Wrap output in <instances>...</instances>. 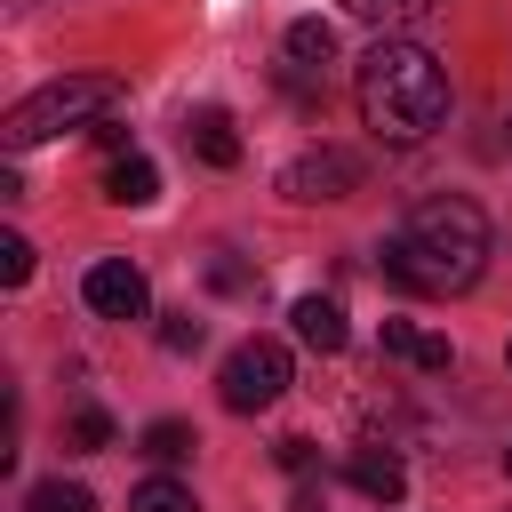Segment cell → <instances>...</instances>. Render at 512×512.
Listing matches in <instances>:
<instances>
[{
  "label": "cell",
  "mask_w": 512,
  "mask_h": 512,
  "mask_svg": "<svg viewBox=\"0 0 512 512\" xmlns=\"http://www.w3.org/2000/svg\"><path fill=\"white\" fill-rule=\"evenodd\" d=\"M272 456H280V472H296V480H304V472H312V440H280V448H272Z\"/></svg>",
  "instance_id": "7402d4cb"
},
{
  "label": "cell",
  "mask_w": 512,
  "mask_h": 512,
  "mask_svg": "<svg viewBox=\"0 0 512 512\" xmlns=\"http://www.w3.org/2000/svg\"><path fill=\"white\" fill-rule=\"evenodd\" d=\"M288 328H296V344H312V352H344V304L336 296H296L288 304Z\"/></svg>",
  "instance_id": "ba28073f"
},
{
  "label": "cell",
  "mask_w": 512,
  "mask_h": 512,
  "mask_svg": "<svg viewBox=\"0 0 512 512\" xmlns=\"http://www.w3.org/2000/svg\"><path fill=\"white\" fill-rule=\"evenodd\" d=\"M128 512H200V496L184 488V480H168V472H152L136 496H128Z\"/></svg>",
  "instance_id": "5bb4252c"
},
{
  "label": "cell",
  "mask_w": 512,
  "mask_h": 512,
  "mask_svg": "<svg viewBox=\"0 0 512 512\" xmlns=\"http://www.w3.org/2000/svg\"><path fill=\"white\" fill-rule=\"evenodd\" d=\"M80 296H88V312H96V320H144V312H152V280H144L128 256H104V264H88Z\"/></svg>",
  "instance_id": "8992f818"
},
{
  "label": "cell",
  "mask_w": 512,
  "mask_h": 512,
  "mask_svg": "<svg viewBox=\"0 0 512 512\" xmlns=\"http://www.w3.org/2000/svg\"><path fill=\"white\" fill-rule=\"evenodd\" d=\"M88 136H96V144H104V152H112V160H120V152H136V144H128V128H120V120H96V128H88Z\"/></svg>",
  "instance_id": "603a6c76"
},
{
  "label": "cell",
  "mask_w": 512,
  "mask_h": 512,
  "mask_svg": "<svg viewBox=\"0 0 512 512\" xmlns=\"http://www.w3.org/2000/svg\"><path fill=\"white\" fill-rule=\"evenodd\" d=\"M184 144H192L208 168H240V136H232V112H216V104H200V112L184 120Z\"/></svg>",
  "instance_id": "9c48e42d"
},
{
  "label": "cell",
  "mask_w": 512,
  "mask_h": 512,
  "mask_svg": "<svg viewBox=\"0 0 512 512\" xmlns=\"http://www.w3.org/2000/svg\"><path fill=\"white\" fill-rule=\"evenodd\" d=\"M160 344L168 352H200V320L192 312H160Z\"/></svg>",
  "instance_id": "ac0fdd59"
},
{
  "label": "cell",
  "mask_w": 512,
  "mask_h": 512,
  "mask_svg": "<svg viewBox=\"0 0 512 512\" xmlns=\"http://www.w3.org/2000/svg\"><path fill=\"white\" fill-rule=\"evenodd\" d=\"M0 280H8V288L32 280V240H24V232H0Z\"/></svg>",
  "instance_id": "e0dca14e"
},
{
  "label": "cell",
  "mask_w": 512,
  "mask_h": 512,
  "mask_svg": "<svg viewBox=\"0 0 512 512\" xmlns=\"http://www.w3.org/2000/svg\"><path fill=\"white\" fill-rule=\"evenodd\" d=\"M352 96H360V120L376 128V144H424L432 128H448V72L432 48H416L400 32H376V48L352 72Z\"/></svg>",
  "instance_id": "7a4b0ae2"
},
{
  "label": "cell",
  "mask_w": 512,
  "mask_h": 512,
  "mask_svg": "<svg viewBox=\"0 0 512 512\" xmlns=\"http://www.w3.org/2000/svg\"><path fill=\"white\" fill-rule=\"evenodd\" d=\"M192 448H200V440H192V424H184V416H160V424H144V456H152V464H184Z\"/></svg>",
  "instance_id": "4fadbf2b"
},
{
  "label": "cell",
  "mask_w": 512,
  "mask_h": 512,
  "mask_svg": "<svg viewBox=\"0 0 512 512\" xmlns=\"http://www.w3.org/2000/svg\"><path fill=\"white\" fill-rule=\"evenodd\" d=\"M344 472H352V488H360L368 504H384V512L408 496V464H400L392 448H352V464H344Z\"/></svg>",
  "instance_id": "52a82bcc"
},
{
  "label": "cell",
  "mask_w": 512,
  "mask_h": 512,
  "mask_svg": "<svg viewBox=\"0 0 512 512\" xmlns=\"http://www.w3.org/2000/svg\"><path fill=\"white\" fill-rule=\"evenodd\" d=\"M104 200H112V208H152V200H160V168H152L144 152H120L112 176H104Z\"/></svg>",
  "instance_id": "30bf717a"
},
{
  "label": "cell",
  "mask_w": 512,
  "mask_h": 512,
  "mask_svg": "<svg viewBox=\"0 0 512 512\" xmlns=\"http://www.w3.org/2000/svg\"><path fill=\"white\" fill-rule=\"evenodd\" d=\"M280 192L288 200H352L360 192V160L344 152V144H312V152H296L288 168H280Z\"/></svg>",
  "instance_id": "5b68a950"
},
{
  "label": "cell",
  "mask_w": 512,
  "mask_h": 512,
  "mask_svg": "<svg viewBox=\"0 0 512 512\" xmlns=\"http://www.w3.org/2000/svg\"><path fill=\"white\" fill-rule=\"evenodd\" d=\"M416 368H424V376H448V368H456V344H448V336H416Z\"/></svg>",
  "instance_id": "d6986e66"
},
{
  "label": "cell",
  "mask_w": 512,
  "mask_h": 512,
  "mask_svg": "<svg viewBox=\"0 0 512 512\" xmlns=\"http://www.w3.org/2000/svg\"><path fill=\"white\" fill-rule=\"evenodd\" d=\"M288 512H320V488H296V496H288Z\"/></svg>",
  "instance_id": "cb8c5ba5"
},
{
  "label": "cell",
  "mask_w": 512,
  "mask_h": 512,
  "mask_svg": "<svg viewBox=\"0 0 512 512\" xmlns=\"http://www.w3.org/2000/svg\"><path fill=\"white\" fill-rule=\"evenodd\" d=\"M280 392H288V344H280V336H248V344L224 352L216 400H224L232 416H264Z\"/></svg>",
  "instance_id": "277c9868"
},
{
  "label": "cell",
  "mask_w": 512,
  "mask_h": 512,
  "mask_svg": "<svg viewBox=\"0 0 512 512\" xmlns=\"http://www.w3.org/2000/svg\"><path fill=\"white\" fill-rule=\"evenodd\" d=\"M328 56H336V24H328V16H296V24H288V64H296V72H320Z\"/></svg>",
  "instance_id": "8fae6325"
},
{
  "label": "cell",
  "mask_w": 512,
  "mask_h": 512,
  "mask_svg": "<svg viewBox=\"0 0 512 512\" xmlns=\"http://www.w3.org/2000/svg\"><path fill=\"white\" fill-rule=\"evenodd\" d=\"M504 472H512V448H504Z\"/></svg>",
  "instance_id": "d4e9b609"
},
{
  "label": "cell",
  "mask_w": 512,
  "mask_h": 512,
  "mask_svg": "<svg viewBox=\"0 0 512 512\" xmlns=\"http://www.w3.org/2000/svg\"><path fill=\"white\" fill-rule=\"evenodd\" d=\"M488 216L464 200V192H440L424 200L376 256H384V280L400 296H464L480 272H488Z\"/></svg>",
  "instance_id": "6da1fadb"
},
{
  "label": "cell",
  "mask_w": 512,
  "mask_h": 512,
  "mask_svg": "<svg viewBox=\"0 0 512 512\" xmlns=\"http://www.w3.org/2000/svg\"><path fill=\"white\" fill-rule=\"evenodd\" d=\"M120 80L112 72H72V80H48V88H32L24 104H8V120H0V144L8 152H32V144H48V136H64V128H96V120H112L120 112Z\"/></svg>",
  "instance_id": "3957f363"
},
{
  "label": "cell",
  "mask_w": 512,
  "mask_h": 512,
  "mask_svg": "<svg viewBox=\"0 0 512 512\" xmlns=\"http://www.w3.org/2000/svg\"><path fill=\"white\" fill-rule=\"evenodd\" d=\"M416 336H424V328H408V320H384V328H376V344H384L392 360H416Z\"/></svg>",
  "instance_id": "44dd1931"
},
{
  "label": "cell",
  "mask_w": 512,
  "mask_h": 512,
  "mask_svg": "<svg viewBox=\"0 0 512 512\" xmlns=\"http://www.w3.org/2000/svg\"><path fill=\"white\" fill-rule=\"evenodd\" d=\"M504 368H512V344H504Z\"/></svg>",
  "instance_id": "484cf974"
},
{
  "label": "cell",
  "mask_w": 512,
  "mask_h": 512,
  "mask_svg": "<svg viewBox=\"0 0 512 512\" xmlns=\"http://www.w3.org/2000/svg\"><path fill=\"white\" fill-rule=\"evenodd\" d=\"M24 512H96V496H88L80 480H40V488L24 496Z\"/></svg>",
  "instance_id": "9a60e30c"
},
{
  "label": "cell",
  "mask_w": 512,
  "mask_h": 512,
  "mask_svg": "<svg viewBox=\"0 0 512 512\" xmlns=\"http://www.w3.org/2000/svg\"><path fill=\"white\" fill-rule=\"evenodd\" d=\"M64 440H72L80 456H96V448H112V416H104V408H72V424H64Z\"/></svg>",
  "instance_id": "2e32d148"
},
{
  "label": "cell",
  "mask_w": 512,
  "mask_h": 512,
  "mask_svg": "<svg viewBox=\"0 0 512 512\" xmlns=\"http://www.w3.org/2000/svg\"><path fill=\"white\" fill-rule=\"evenodd\" d=\"M208 280H216L224 296H248V288H256V272H248V264H232V256H216V264H208Z\"/></svg>",
  "instance_id": "ffe728a7"
},
{
  "label": "cell",
  "mask_w": 512,
  "mask_h": 512,
  "mask_svg": "<svg viewBox=\"0 0 512 512\" xmlns=\"http://www.w3.org/2000/svg\"><path fill=\"white\" fill-rule=\"evenodd\" d=\"M440 0H344V16H360V24H376V32H408V24H424Z\"/></svg>",
  "instance_id": "7c38bea8"
}]
</instances>
